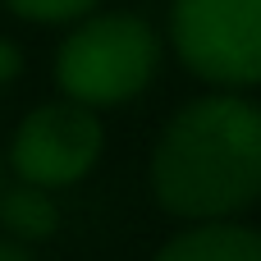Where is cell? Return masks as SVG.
I'll return each mask as SVG.
<instances>
[{
    "instance_id": "cell-8",
    "label": "cell",
    "mask_w": 261,
    "mask_h": 261,
    "mask_svg": "<svg viewBox=\"0 0 261 261\" xmlns=\"http://www.w3.org/2000/svg\"><path fill=\"white\" fill-rule=\"evenodd\" d=\"M0 261H32V252L14 239H0Z\"/></svg>"
},
{
    "instance_id": "cell-2",
    "label": "cell",
    "mask_w": 261,
    "mask_h": 261,
    "mask_svg": "<svg viewBox=\"0 0 261 261\" xmlns=\"http://www.w3.org/2000/svg\"><path fill=\"white\" fill-rule=\"evenodd\" d=\"M156 60H161V41L142 14L133 9L92 14L55 50V83L64 101L106 110L142 96L147 83L156 78Z\"/></svg>"
},
{
    "instance_id": "cell-1",
    "label": "cell",
    "mask_w": 261,
    "mask_h": 261,
    "mask_svg": "<svg viewBox=\"0 0 261 261\" xmlns=\"http://www.w3.org/2000/svg\"><path fill=\"white\" fill-rule=\"evenodd\" d=\"M151 197L161 211L216 225L261 202V106L248 96L188 101L151 147Z\"/></svg>"
},
{
    "instance_id": "cell-9",
    "label": "cell",
    "mask_w": 261,
    "mask_h": 261,
    "mask_svg": "<svg viewBox=\"0 0 261 261\" xmlns=\"http://www.w3.org/2000/svg\"><path fill=\"white\" fill-rule=\"evenodd\" d=\"M0 193H5V161H0Z\"/></svg>"
},
{
    "instance_id": "cell-7",
    "label": "cell",
    "mask_w": 261,
    "mask_h": 261,
    "mask_svg": "<svg viewBox=\"0 0 261 261\" xmlns=\"http://www.w3.org/2000/svg\"><path fill=\"white\" fill-rule=\"evenodd\" d=\"M5 5L28 23H73V18H87L101 0H5Z\"/></svg>"
},
{
    "instance_id": "cell-5",
    "label": "cell",
    "mask_w": 261,
    "mask_h": 261,
    "mask_svg": "<svg viewBox=\"0 0 261 261\" xmlns=\"http://www.w3.org/2000/svg\"><path fill=\"white\" fill-rule=\"evenodd\" d=\"M151 261H261V229L239 220H216V225H188Z\"/></svg>"
},
{
    "instance_id": "cell-6",
    "label": "cell",
    "mask_w": 261,
    "mask_h": 261,
    "mask_svg": "<svg viewBox=\"0 0 261 261\" xmlns=\"http://www.w3.org/2000/svg\"><path fill=\"white\" fill-rule=\"evenodd\" d=\"M0 229H5V239H14L23 248L41 243V239H50L60 229V206H55L50 193L14 184V188L0 193Z\"/></svg>"
},
{
    "instance_id": "cell-3",
    "label": "cell",
    "mask_w": 261,
    "mask_h": 261,
    "mask_svg": "<svg viewBox=\"0 0 261 261\" xmlns=\"http://www.w3.org/2000/svg\"><path fill=\"white\" fill-rule=\"evenodd\" d=\"M170 41L184 69L211 87L261 83V0H174Z\"/></svg>"
},
{
    "instance_id": "cell-4",
    "label": "cell",
    "mask_w": 261,
    "mask_h": 261,
    "mask_svg": "<svg viewBox=\"0 0 261 261\" xmlns=\"http://www.w3.org/2000/svg\"><path fill=\"white\" fill-rule=\"evenodd\" d=\"M101 147H106V133H101L96 110L73 106V101H46L28 110L23 124L14 128L9 170L18 174V184L55 193V188L87 179L101 161Z\"/></svg>"
}]
</instances>
